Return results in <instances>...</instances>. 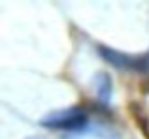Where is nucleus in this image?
<instances>
[{
  "mask_svg": "<svg viewBox=\"0 0 149 139\" xmlns=\"http://www.w3.org/2000/svg\"><path fill=\"white\" fill-rule=\"evenodd\" d=\"M93 87H95V96H96V102L100 105H109L111 102V92H113V87H111V77L108 75L106 72H98L95 75V81H93Z\"/></svg>",
  "mask_w": 149,
  "mask_h": 139,
  "instance_id": "nucleus-3",
  "label": "nucleus"
},
{
  "mask_svg": "<svg viewBox=\"0 0 149 139\" xmlns=\"http://www.w3.org/2000/svg\"><path fill=\"white\" fill-rule=\"evenodd\" d=\"M91 122V111L85 105H72L58 111H51L40 120V126L53 132H83L89 128Z\"/></svg>",
  "mask_w": 149,
  "mask_h": 139,
  "instance_id": "nucleus-1",
  "label": "nucleus"
},
{
  "mask_svg": "<svg viewBox=\"0 0 149 139\" xmlns=\"http://www.w3.org/2000/svg\"><path fill=\"white\" fill-rule=\"evenodd\" d=\"M96 51H98V55H100L102 60H106L109 66H113V68H117V70H123V72H142V73H147L146 55L132 56V55H127V53L117 51V49L106 47V45H98Z\"/></svg>",
  "mask_w": 149,
  "mask_h": 139,
  "instance_id": "nucleus-2",
  "label": "nucleus"
}]
</instances>
